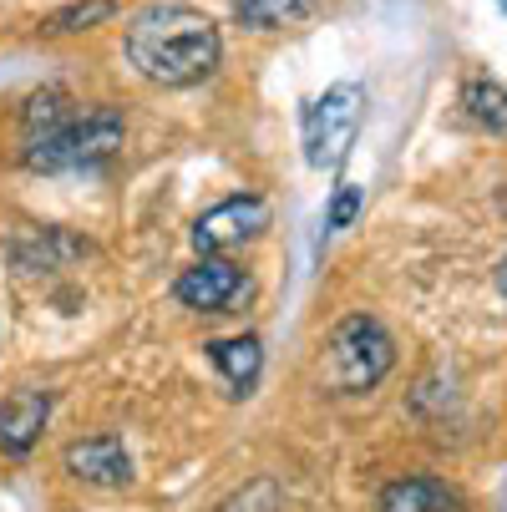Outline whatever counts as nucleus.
Here are the masks:
<instances>
[{
    "label": "nucleus",
    "instance_id": "5",
    "mask_svg": "<svg viewBox=\"0 0 507 512\" xmlns=\"http://www.w3.org/2000/svg\"><path fill=\"white\" fill-rule=\"evenodd\" d=\"M173 295L188 310H198V315H229L234 305L249 300V274L234 259H224V254H203L193 269L178 274Z\"/></svg>",
    "mask_w": 507,
    "mask_h": 512
},
{
    "label": "nucleus",
    "instance_id": "9",
    "mask_svg": "<svg viewBox=\"0 0 507 512\" xmlns=\"http://www.w3.org/2000/svg\"><path fill=\"white\" fill-rule=\"evenodd\" d=\"M46 416H51V391H11L0 401V452L11 462L31 457V447L46 431Z\"/></svg>",
    "mask_w": 507,
    "mask_h": 512
},
{
    "label": "nucleus",
    "instance_id": "15",
    "mask_svg": "<svg viewBox=\"0 0 507 512\" xmlns=\"http://www.w3.org/2000/svg\"><path fill=\"white\" fill-rule=\"evenodd\" d=\"M355 213H360V188L355 183H340V193L330 198V213H325V229H350Z\"/></svg>",
    "mask_w": 507,
    "mask_h": 512
},
{
    "label": "nucleus",
    "instance_id": "11",
    "mask_svg": "<svg viewBox=\"0 0 507 512\" xmlns=\"http://www.w3.org/2000/svg\"><path fill=\"white\" fill-rule=\"evenodd\" d=\"M208 360H213V371H219L239 396L259 381V371H264V345L254 340V335H234V340H213L208 345Z\"/></svg>",
    "mask_w": 507,
    "mask_h": 512
},
{
    "label": "nucleus",
    "instance_id": "8",
    "mask_svg": "<svg viewBox=\"0 0 507 512\" xmlns=\"http://www.w3.org/2000/svg\"><path fill=\"white\" fill-rule=\"evenodd\" d=\"M61 467L87 482V487H127L132 482V457L117 436H87V442H71Z\"/></svg>",
    "mask_w": 507,
    "mask_h": 512
},
{
    "label": "nucleus",
    "instance_id": "1",
    "mask_svg": "<svg viewBox=\"0 0 507 512\" xmlns=\"http://www.w3.org/2000/svg\"><path fill=\"white\" fill-rule=\"evenodd\" d=\"M122 51L132 61V71L153 87H198L203 77H213V66L224 56L219 26L203 11L183 6V0H153L127 21Z\"/></svg>",
    "mask_w": 507,
    "mask_h": 512
},
{
    "label": "nucleus",
    "instance_id": "6",
    "mask_svg": "<svg viewBox=\"0 0 507 512\" xmlns=\"http://www.w3.org/2000/svg\"><path fill=\"white\" fill-rule=\"evenodd\" d=\"M264 229H269V203L259 193H234L224 203H213L208 213H198L193 244H198V254H229V249L259 239Z\"/></svg>",
    "mask_w": 507,
    "mask_h": 512
},
{
    "label": "nucleus",
    "instance_id": "16",
    "mask_svg": "<svg viewBox=\"0 0 507 512\" xmlns=\"http://www.w3.org/2000/svg\"><path fill=\"white\" fill-rule=\"evenodd\" d=\"M497 295H502V300H507V259H502V264H497Z\"/></svg>",
    "mask_w": 507,
    "mask_h": 512
},
{
    "label": "nucleus",
    "instance_id": "10",
    "mask_svg": "<svg viewBox=\"0 0 507 512\" xmlns=\"http://www.w3.org/2000/svg\"><path fill=\"white\" fill-rule=\"evenodd\" d=\"M381 512H467V502L437 477H401L381 492Z\"/></svg>",
    "mask_w": 507,
    "mask_h": 512
},
{
    "label": "nucleus",
    "instance_id": "13",
    "mask_svg": "<svg viewBox=\"0 0 507 512\" xmlns=\"http://www.w3.org/2000/svg\"><path fill=\"white\" fill-rule=\"evenodd\" d=\"M462 107H467V117H472L477 127L507 137V87H502V82H492V77H467V82H462Z\"/></svg>",
    "mask_w": 507,
    "mask_h": 512
},
{
    "label": "nucleus",
    "instance_id": "3",
    "mask_svg": "<svg viewBox=\"0 0 507 512\" xmlns=\"http://www.w3.org/2000/svg\"><path fill=\"white\" fill-rule=\"evenodd\" d=\"M77 102H71L61 87H41L26 97L21 107V127H16V158L31 173H61V148H66V132L77 122Z\"/></svg>",
    "mask_w": 507,
    "mask_h": 512
},
{
    "label": "nucleus",
    "instance_id": "12",
    "mask_svg": "<svg viewBox=\"0 0 507 512\" xmlns=\"http://www.w3.org/2000/svg\"><path fill=\"white\" fill-rule=\"evenodd\" d=\"M320 0H234V21L249 31H289L315 16Z\"/></svg>",
    "mask_w": 507,
    "mask_h": 512
},
{
    "label": "nucleus",
    "instance_id": "7",
    "mask_svg": "<svg viewBox=\"0 0 507 512\" xmlns=\"http://www.w3.org/2000/svg\"><path fill=\"white\" fill-rule=\"evenodd\" d=\"M122 137H127V122L112 107L77 112V122L66 132V148H61V173H92V168L112 163L122 153Z\"/></svg>",
    "mask_w": 507,
    "mask_h": 512
},
{
    "label": "nucleus",
    "instance_id": "14",
    "mask_svg": "<svg viewBox=\"0 0 507 512\" xmlns=\"http://www.w3.org/2000/svg\"><path fill=\"white\" fill-rule=\"evenodd\" d=\"M112 16H117V0H71V6H61L41 21V36H77V31L107 26Z\"/></svg>",
    "mask_w": 507,
    "mask_h": 512
},
{
    "label": "nucleus",
    "instance_id": "17",
    "mask_svg": "<svg viewBox=\"0 0 507 512\" xmlns=\"http://www.w3.org/2000/svg\"><path fill=\"white\" fill-rule=\"evenodd\" d=\"M497 6H502V11H507V0H497Z\"/></svg>",
    "mask_w": 507,
    "mask_h": 512
},
{
    "label": "nucleus",
    "instance_id": "2",
    "mask_svg": "<svg viewBox=\"0 0 507 512\" xmlns=\"http://www.w3.org/2000/svg\"><path fill=\"white\" fill-rule=\"evenodd\" d=\"M391 365H396V345L376 315H345L325 340V386L340 396L381 386Z\"/></svg>",
    "mask_w": 507,
    "mask_h": 512
},
{
    "label": "nucleus",
    "instance_id": "4",
    "mask_svg": "<svg viewBox=\"0 0 507 512\" xmlns=\"http://www.w3.org/2000/svg\"><path fill=\"white\" fill-rule=\"evenodd\" d=\"M360 107H366V92L355 82H335L310 112H305V163L330 173L345 163L350 142L360 132Z\"/></svg>",
    "mask_w": 507,
    "mask_h": 512
}]
</instances>
